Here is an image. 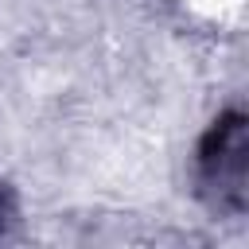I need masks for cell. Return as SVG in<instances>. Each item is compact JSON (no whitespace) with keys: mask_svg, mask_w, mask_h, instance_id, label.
I'll use <instances>...</instances> for the list:
<instances>
[{"mask_svg":"<svg viewBox=\"0 0 249 249\" xmlns=\"http://www.w3.org/2000/svg\"><path fill=\"white\" fill-rule=\"evenodd\" d=\"M198 191L218 214H241L249 202V121L241 109H226L210 121L195 148Z\"/></svg>","mask_w":249,"mask_h":249,"instance_id":"6da1fadb","label":"cell"}]
</instances>
